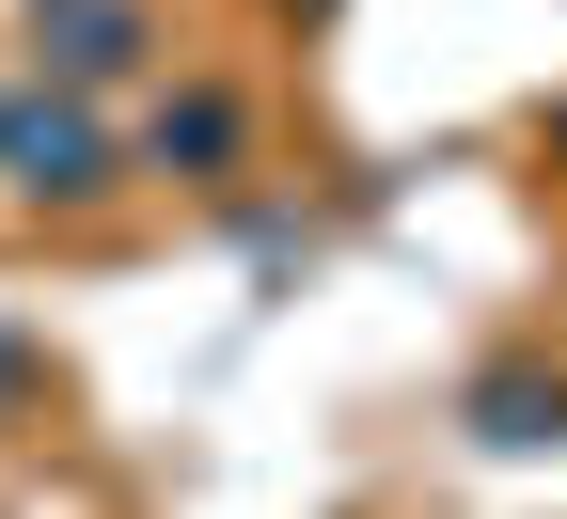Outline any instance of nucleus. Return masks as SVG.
<instances>
[{
	"label": "nucleus",
	"mask_w": 567,
	"mask_h": 519,
	"mask_svg": "<svg viewBox=\"0 0 567 519\" xmlns=\"http://www.w3.org/2000/svg\"><path fill=\"white\" fill-rule=\"evenodd\" d=\"M0 189H17V205H95L111 189V126L80 111V95H0Z\"/></svg>",
	"instance_id": "obj_1"
},
{
	"label": "nucleus",
	"mask_w": 567,
	"mask_h": 519,
	"mask_svg": "<svg viewBox=\"0 0 567 519\" xmlns=\"http://www.w3.org/2000/svg\"><path fill=\"white\" fill-rule=\"evenodd\" d=\"M142 63V0H32V80L48 95H95Z\"/></svg>",
	"instance_id": "obj_2"
},
{
	"label": "nucleus",
	"mask_w": 567,
	"mask_h": 519,
	"mask_svg": "<svg viewBox=\"0 0 567 519\" xmlns=\"http://www.w3.org/2000/svg\"><path fill=\"white\" fill-rule=\"evenodd\" d=\"M142 158H158V174H237V158H252V111H237L221 80H189V95L142 111Z\"/></svg>",
	"instance_id": "obj_3"
},
{
	"label": "nucleus",
	"mask_w": 567,
	"mask_h": 519,
	"mask_svg": "<svg viewBox=\"0 0 567 519\" xmlns=\"http://www.w3.org/2000/svg\"><path fill=\"white\" fill-rule=\"evenodd\" d=\"M473 440H488V457L567 440V378H551V362H488V378H473Z\"/></svg>",
	"instance_id": "obj_4"
},
{
	"label": "nucleus",
	"mask_w": 567,
	"mask_h": 519,
	"mask_svg": "<svg viewBox=\"0 0 567 519\" xmlns=\"http://www.w3.org/2000/svg\"><path fill=\"white\" fill-rule=\"evenodd\" d=\"M300 17H331V0H300Z\"/></svg>",
	"instance_id": "obj_5"
}]
</instances>
